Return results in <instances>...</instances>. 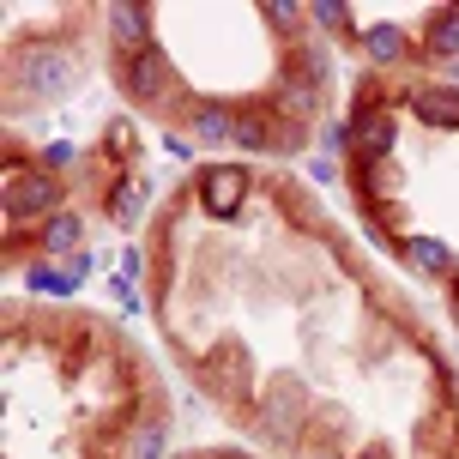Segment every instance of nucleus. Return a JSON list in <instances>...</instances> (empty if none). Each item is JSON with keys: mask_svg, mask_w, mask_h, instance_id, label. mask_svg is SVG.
Returning a JSON list of instances; mask_svg holds the SVG:
<instances>
[{"mask_svg": "<svg viewBox=\"0 0 459 459\" xmlns=\"http://www.w3.org/2000/svg\"><path fill=\"white\" fill-rule=\"evenodd\" d=\"M43 206H55V182H48V176H37V169L6 176V212H13V218H37Z\"/></svg>", "mask_w": 459, "mask_h": 459, "instance_id": "1", "label": "nucleus"}, {"mask_svg": "<svg viewBox=\"0 0 459 459\" xmlns=\"http://www.w3.org/2000/svg\"><path fill=\"white\" fill-rule=\"evenodd\" d=\"M127 79H134L139 97H169L176 91V73H169V61H163L158 48H139L134 67H127Z\"/></svg>", "mask_w": 459, "mask_h": 459, "instance_id": "2", "label": "nucleus"}, {"mask_svg": "<svg viewBox=\"0 0 459 459\" xmlns=\"http://www.w3.org/2000/svg\"><path fill=\"white\" fill-rule=\"evenodd\" d=\"M387 145H393V115L387 109L357 115V127H351V152H363V158H387Z\"/></svg>", "mask_w": 459, "mask_h": 459, "instance_id": "3", "label": "nucleus"}, {"mask_svg": "<svg viewBox=\"0 0 459 459\" xmlns=\"http://www.w3.org/2000/svg\"><path fill=\"white\" fill-rule=\"evenodd\" d=\"M242 200H248V176H242L236 163H218V169L206 176V206L212 212H236Z\"/></svg>", "mask_w": 459, "mask_h": 459, "instance_id": "4", "label": "nucleus"}, {"mask_svg": "<svg viewBox=\"0 0 459 459\" xmlns=\"http://www.w3.org/2000/svg\"><path fill=\"white\" fill-rule=\"evenodd\" d=\"M417 115L436 127H459V97L454 91H417Z\"/></svg>", "mask_w": 459, "mask_h": 459, "instance_id": "5", "label": "nucleus"}, {"mask_svg": "<svg viewBox=\"0 0 459 459\" xmlns=\"http://www.w3.org/2000/svg\"><path fill=\"white\" fill-rule=\"evenodd\" d=\"M24 85L55 91V85H67V67H55V55H30V61H24Z\"/></svg>", "mask_w": 459, "mask_h": 459, "instance_id": "6", "label": "nucleus"}, {"mask_svg": "<svg viewBox=\"0 0 459 459\" xmlns=\"http://www.w3.org/2000/svg\"><path fill=\"white\" fill-rule=\"evenodd\" d=\"M109 24H115V37L121 43H145V6H109Z\"/></svg>", "mask_w": 459, "mask_h": 459, "instance_id": "7", "label": "nucleus"}, {"mask_svg": "<svg viewBox=\"0 0 459 459\" xmlns=\"http://www.w3.org/2000/svg\"><path fill=\"white\" fill-rule=\"evenodd\" d=\"M411 254H417L423 273H447V248H441V242H411Z\"/></svg>", "mask_w": 459, "mask_h": 459, "instance_id": "8", "label": "nucleus"}, {"mask_svg": "<svg viewBox=\"0 0 459 459\" xmlns=\"http://www.w3.org/2000/svg\"><path fill=\"white\" fill-rule=\"evenodd\" d=\"M73 242H79V224L73 218H55L48 224V248H73Z\"/></svg>", "mask_w": 459, "mask_h": 459, "instance_id": "9", "label": "nucleus"}, {"mask_svg": "<svg viewBox=\"0 0 459 459\" xmlns=\"http://www.w3.org/2000/svg\"><path fill=\"white\" fill-rule=\"evenodd\" d=\"M266 19H273L278 30H290V24H297V6H290V0H273V6H266Z\"/></svg>", "mask_w": 459, "mask_h": 459, "instance_id": "10", "label": "nucleus"}, {"mask_svg": "<svg viewBox=\"0 0 459 459\" xmlns=\"http://www.w3.org/2000/svg\"><path fill=\"white\" fill-rule=\"evenodd\" d=\"M200 134H206V139H224V134H236V121H224V115H200Z\"/></svg>", "mask_w": 459, "mask_h": 459, "instance_id": "11", "label": "nucleus"}, {"mask_svg": "<svg viewBox=\"0 0 459 459\" xmlns=\"http://www.w3.org/2000/svg\"><path fill=\"white\" fill-rule=\"evenodd\" d=\"M436 48H454V55H459V19H441L436 24Z\"/></svg>", "mask_w": 459, "mask_h": 459, "instance_id": "12", "label": "nucleus"}, {"mask_svg": "<svg viewBox=\"0 0 459 459\" xmlns=\"http://www.w3.org/2000/svg\"><path fill=\"white\" fill-rule=\"evenodd\" d=\"M308 13H315L321 24H333V30L344 24V6H339V0H321V6H308Z\"/></svg>", "mask_w": 459, "mask_h": 459, "instance_id": "13", "label": "nucleus"}, {"mask_svg": "<svg viewBox=\"0 0 459 459\" xmlns=\"http://www.w3.org/2000/svg\"><path fill=\"white\" fill-rule=\"evenodd\" d=\"M236 139H248V145H260V139H266V127H260L254 115H242V121H236Z\"/></svg>", "mask_w": 459, "mask_h": 459, "instance_id": "14", "label": "nucleus"}, {"mask_svg": "<svg viewBox=\"0 0 459 459\" xmlns=\"http://www.w3.org/2000/svg\"><path fill=\"white\" fill-rule=\"evenodd\" d=\"M368 48H375V55H393V48H399V37H393V30H375V37H368Z\"/></svg>", "mask_w": 459, "mask_h": 459, "instance_id": "15", "label": "nucleus"}]
</instances>
